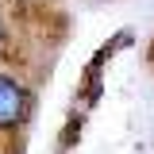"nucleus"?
<instances>
[{"instance_id": "nucleus-1", "label": "nucleus", "mask_w": 154, "mask_h": 154, "mask_svg": "<svg viewBox=\"0 0 154 154\" xmlns=\"http://www.w3.org/2000/svg\"><path fill=\"white\" fill-rule=\"evenodd\" d=\"M27 112H31V93L19 85L16 77L0 73V127L16 131L19 123L27 119Z\"/></svg>"}]
</instances>
